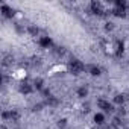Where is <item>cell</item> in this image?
I'll return each mask as SVG.
<instances>
[{"label":"cell","instance_id":"obj_22","mask_svg":"<svg viewBox=\"0 0 129 129\" xmlns=\"http://www.w3.org/2000/svg\"><path fill=\"white\" fill-rule=\"evenodd\" d=\"M41 108H43V103H37V105L34 106V111H40Z\"/></svg>","mask_w":129,"mask_h":129},{"label":"cell","instance_id":"obj_24","mask_svg":"<svg viewBox=\"0 0 129 129\" xmlns=\"http://www.w3.org/2000/svg\"><path fill=\"white\" fill-rule=\"evenodd\" d=\"M0 129H8V127H6L5 124H2V126H0Z\"/></svg>","mask_w":129,"mask_h":129},{"label":"cell","instance_id":"obj_23","mask_svg":"<svg viewBox=\"0 0 129 129\" xmlns=\"http://www.w3.org/2000/svg\"><path fill=\"white\" fill-rule=\"evenodd\" d=\"M43 96H46V97H50V90H43Z\"/></svg>","mask_w":129,"mask_h":129},{"label":"cell","instance_id":"obj_1","mask_svg":"<svg viewBox=\"0 0 129 129\" xmlns=\"http://www.w3.org/2000/svg\"><path fill=\"white\" fill-rule=\"evenodd\" d=\"M69 70L73 73V75H81L84 70H85V66L79 61V59H72L69 62Z\"/></svg>","mask_w":129,"mask_h":129},{"label":"cell","instance_id":"obj_17","mask_svg":"<svg viewBox=\"0 0 129 129\" xmlns=\"http://www.w3.org/2000/svg\"><path fill=\"white\" fill-rule=\"evenodd\" d=\"M115 8H126V2H123V0H117L115 2Z\"/></svg>","mask_w":129,"mask_h":129},{"label":"cell","instance_id":"obj_13","mask_svg":"<svg viewBox=\"0 0 129 129\" xmlns=\"http://www.w3.org/2000/svg\"><path fill=\"white\" fill-rule=\"evenodd\" d=\"M46 103H47L49 106H56V105L59 103V100H58L56 97H53V96H50V97H47V100H46Z\"/></svg>","mask_w":129,"mask_h":129},{"label":"cell","instance_id":"obj_12","mask_svg":"<svg viewBox=\"0 0 129 129\" xmlns=\"http://www.w3.org/2000/svg\"><path fill=\"white\" fill-rule=\"evenodd\" d=\"M94 121H96L97 124H103V123H105V115H103L102 112H97V114L94 115Z\"/></svg>","mask_w":129,"mask_h":129},{"label":"cell","instance_id":"obj_18","mask_svg":"<svg viewBox=\"0 0 129 129\" xmlns=\"http://www.w3.org/2000/svg\"><path fill=\"white\" fill-rule=\"evenodd\" d=\"M121 124H123V121H121V120H120L118 117H115V118H114V121H112V126L118 127V126H121Z\"/></svg>","mask_w":129,"mask_h":129},{"label":"cell","instance_id":"obj_21","mask_svg":"<svg viewBox=\"0 0 129 129\" xmlns=\"http://www.w3.org/2000/svg\"><path fill=\"white\" fill-rule=\"evenodd\" d=\"M105 29H106V30H112V29H114V23H111V21H108V23L105 24Z\"/></svg>","mask_w":129,"mask_h":129},{"label":"cell","instance_id":"obj_6","mask_svg":"<svg viewBox=\"0 0 129 129\" xmlns=\"http://www.w3.org/2000/svg\"><path fill=\"white\" fill-rule=\"evenodd\" d=\"M32 91H34V87H32L30 84L23 82V84L20 85V93H23V94H30Z\"/></svg>","mask_w":129,"mask_h":129},{"label":"cell","instance_id":"obj_5","mask_svg":"<svg viewBox=\"0 0 129 129\" xmlns=\"http://www.w3.org/2000/svg\"><path fill=\"white\" fill-rule=\"evenodd\" d=\"M38 44L43 47V49H49V47H52V40L49 38V37H41L40 40H38Z\"/></svg>","mask_w":129,"mask_h":129},{"label":"cell","instance_id":"obj_8","mask_svg":"<svg viewBox=\"0 0 129 129\" xmlns=\"http://www.w3.org/2000/svg\"><path fill=\"white\" fill-rule=\"evenodd\" d=\"M112 14H114L115 17H121V18L126 17V12H124L123 8H114V9H112Z\"/></svg>","mask_w":129,"mask_h":129},{"label":"cell","instance_id":"obj_9","mask_svg":"<svg viewBox=\"0 0 129 129\" xmlns=\"http://www.w3.org/2000/svg\"><path fill=\"white\" fill-rule=\"evenodd\" d=\"M123 50H124V44H123V41H117V50H115V56H121V55H123Z\"/></svg>","mask_w":129,"mask_h":129},{"label":"cell","instance_id":"obj_3","mask_svg":"<svg viewBox=\"0 0 129 129\" xmlns=\"http://www.w3.org/2000/svg\"><path fill=\"white\" fill-rule=\"evenodd\" d=\"M90 11H91L93 14H96V15H105V12H103V9H102V5H100L99 2H93L91 6H90Z\"/></svg>","mask_w":129,"mask_h":129},{"label":"cell","instance_id":"obj_19","mask_svg":"<svg viewBox=\"0 0 129 129\" xmlns=\"http://www.w3.org/2000/svg\"><path fill=\"white\" fill-rule=\"evenodd\" d=\"M12 61H14V59H12L11 56H6V58H5V61H3V66H11Z\"/></svg>","mask_w":129,"mask_h":129},{"label":"cell","instance_id":"obj_10","mask_svg":"<svg viewBox=\"0 0 129 129\" xmlns=\"http://www.w3.org/2000/svg\"><path fill=\"white\" fill-rule=\"evenodd\" d=\"M88 72H90L91 76H99V75H100V69H99L97 66H90V67H88Z\"/></svg>","mask_w":129,"mask_h":129},{"label":"cell","instance_id":"obj_2","mask_svg":"<svg viewBox=\"0 0 129 129\" xmlns=\"http://www.w3.org/2000/svg\"><path fill=\"white\" fill-rule=\"evenodd\" d=\"M97 106H99L100 109H103L105 112H112V111H114V106H112L109 102L103 100V99H100V100L97 102Z\"/></svg>","mask_w":129,"mask_h":129},{"label":"cell","instance_id":"obj_14","mask_svg":"<svg viewBox=\"0 0 129 129\" xmlns=\"http://www.w3.org/2000/svg\"><path fill=\"white\" fill-rule=\"evenodd\" d=\"M87 94H88V90H87L85 87H81V88H78V96H79L81 99L87 97Z\"/></svg>","mask_w":129,"mask_h":129},{"label":"cell","instance_id":"obj_4","mask_svg":"<svg viewBox=\"0 0 129 129\" xmlns=\"http://www.w3.org/2000/svg\"><path fill=\"white\" fill-rule=\"evenodd\" d=\"M2 14H3V17H6V18H12L14 14H15V11H14L12 8H9L8 5H3V6H2Z\"/></svg>","mask_w":129,"mask_h":129},{"label":"cell","instance_id":"obj_11","mask_svg":"<svg viewBox=\"0 0 129 129\" xmlns=\"http://www.w3.org/2000/svg\"><path fill=\"white\" fill-rule=\"evenodd\" d=\"M126 100H127V97H126L124 94H117V96L114 97V102H115V103H118V105H121V103H124Z\"/></svg>","mask_w":129,"mask_h":129},{"label":"cell","instance_id":"obj_7","mask_svg":"<svg viewBox=\"0 0 129 129\" xmlns=\"http://www.w3.org/2000/svg\"><path fill=\"white\" fill-rule=\"evenodd\" d=\"M2 117H3V118H11L12 121H17V120L20 118V114H18L17 111H11V112H3Z\"/></svg>","mask_w":129,"mask_h":129},{"label":"cell","instance_id":"obj_15","mask_svg":"<svg viewBox=\"0 0 129 129\" xmlns=\"http://www.w3.org/2000/svg\"><path fill=\"white\" fill-rule=\"evenodd\" d=\"M27 32H29L32 37H37V35H38V32H40V29H38V27H35V26H29V27H27Z\"/></svg>","mask_w":129,"mask_h":129},{"label":"cell","instance_id":"obj_16","mask_svg":"<svg viewBox=\"0 0 129 129\" xmlns=\"http://www.w3.org/2000/svg\"><path fill=\"white\" fill-rule=\"evenodd\" d=\"M43 79H35V82H34V88H37V90H43Z\"/></svg>","mask_w":129,"mask_h":129},{"label":"cell","instance_id":"obj_20","mask_svg":"<svg viewBox=\"0 0 129 129\" xmlns=\"http://www.w3.org/2000/svg\"><path fill=\"white\" fill-rule=\"evenodd\" d=\"M66 124H67V120H66V118H62V120L58 121V126H59V127H66Z\"/></svg>","mask_w":129,"mask_h":129}]
</instances>
